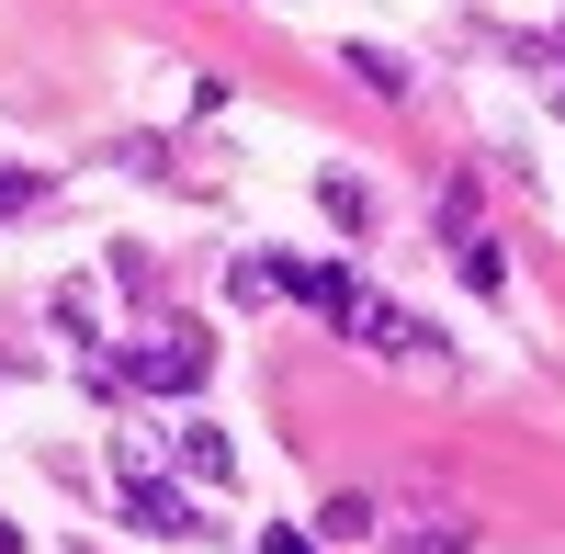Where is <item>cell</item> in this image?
<instances>
[{
    "label": "cell",
    "mask_w": 565,
    "mask_h": 554,
    "mask_svg": "<svg viewBox=\"0 0 565 554\" xmlns=\"http://www.w3.org/2000/svg\"><path fill=\"white\" fill-rule=\"evenodd\" d=\"M317 532H328V543H373V532H385V510H373L362 487H340V498L317 510Z\"/></svg>",
    "instance_id": "6"
},
{
    "label": "cell",
    "mask_w": 565,
    "mask_h": 554,
    "mask_svg": "<svg viewBox=\"0 0 565 554\" xmlns=\"http://www.w3.org/2000/svg\"><path fill=\"white\" fill-rule=\"evenodd\" d=\"M34 193H45V181H34V170H0V215H23Z\"/></svg>",
    "instance_id": "10"
},
{
    "label": "cell",
    "mask_w": 565,
    "mask_h": 554,
    "mask_svg": "<svg viewBox=\"0 0 565 554\" xmlns=\"http://www.w3.org/2000/svg\"><path fill=\"white\" fill-rule=\"evenodd\" d=\"M317 204H328V226H351V238H362V226H373V193H362L351 170H328V181H317Z\"/></svg>",
    "instance_id": "8"
},
{
    "label": "cell",
    "mask_w": 565,
    "mask_h": 554,
    "mask_svg": "<svg viewBox=\"0 0 565 554\" xmlns=\"http://www.w3.org/2000/svg\"><path fill=\"white\" fill-rule=\"evenodd\" d=\"M362 90H373V103H407V57H385V45H351V57H340Z\"/></svg>",
    "instance_id": "7"
},
{
    "label": "cell",
    "mask_w": 565,
    "mask_h": 554,
    "mask_svg": "<svg viewBox=\"0 0 565 554\" xmlns=\"http://www.w3.org/2000/svg\"><path fill=\"white\" fill-rule=\"evenodd\" d=\"M463 543H476V521H452V510H441V521H418V532H407V554H463Z\"/></svg>",
    "instance_id": "9"
},
{
    "label": "cell",
    "mask_w": 565,
    "mask_h": 554,
    "mask_svg": "<svg viewBox=\"0 0 565 554\" xmlns=\"http://www.w3.org/2000/svg\"><path fill=\"white\" fill-rule=\"evenodd\" d=\"M204 374H215V340L193 329V317H170V329H136V340H125V385H136V396H193Z\"/></svg>",
    "instance_id": "1"
},
{
    "label": "cell",
    "mask_w": 565,
    "mask_h": 554,
    "mask_svg": "<svg viewBox=\"0 0 565 554\" xmlns=\"http://www.w3.org/2000/svg\"><path fill=\"white\" fill-rule=\"evenodd\" d=\"M226 295H238V306H282V295H295V260H271V249L226 260Z\"/></svg>",
    "instance_id": "4"
},
{
    "label": "cell",
    "mask_w": 565,
    "mask_h": 554,
    "mask_svg": "<svg viewBox=\"0 0 565 554\" xmlns=\"http://www.w3.org/2000/svg\"><path fill=\"white\" fill-rule=\"evenodd\" d=\"M260 554H317V543H306L295 521H271V532H260Z\"/></svg>",
    "instance_id": "11"
},
{
    "label": "cell",
    "mask_w": 565,
    "mask_h": 554,
    "mask_svg": "<svg viewBox=\"0 0 565 554\" xmlns=\"http://www.w3.org/2000/svg\"><path fill=\"white\" fill-rule=\"evenodd\" d=\"M452 271H463L476 295H509V260H498V238H487V226H463V238H452Z\"/></svg>",
    "instance_id": "5"
},
{
    "label": "cell",
    "mask_w": 565,
    "mask_h": 554,
    "mask_svg": "<svg viewBox=\"0 0 565 554\" xmlns=\"http://www.w3.org/2000/svg\"><path fill=\"white\" fill-rule=\"evenodd\" d=\"M125 521H136V532H159V543H193V532H204L193 487H170L159 465H148V476H125Z\"/></svg>",
    "instance_id": "2"
},
{
    "label": "cell",
    "mask_w": 565,
    "mask_h": 554,
    "mask_svg": "<svg viewBox=\"0 0 565 554\" xmlns=\"http://www.w3.org/2000/svg\"><path fill=\"white\" fill-rule=\"evenodd\" d=\"M554 114H565V90H554Z\"/></svg>",
    "instance_id": "13"
},
{
    "label": "cell",
    "mask_w": 565,
    "mask_h": 554,
    "mask_svg": "<svg viewBox=\"0 0 565 554\" xmlns=\"http://www.w3.org/2000/svg\"><path fill=\"white\" fill-rule=\"evenodd\" d=\"M170 452H181V476H193V487H226V476H238V441H226L215 419H181Z\"/></svg>",
    "instance_id": "3"
},
{
    "label": "cell",
    "mask_w": 565,
    "mask_h": 554,
    "mask_svg": "<svg viewBox=\"0 0 565 554\" xmlns=\"http://www.w3.org/2000/svg\"><path fill=\"white\" fill-rule=\"evenodd\" d=\"M0 554H23V532H12V521H0Z\"/></svg>",
    "instance_id": "12"
}]
</instances>
